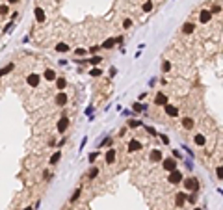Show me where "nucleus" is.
Returning a JSON list of instances; mask_svg holds the SVG:
<instances>
[{
  "label": "nucleus",
  "instance_id": "obj_1",
  "mask_svg": "<svg viewBox=\"0 0 223 210\" xmlns=\"http://www.w3.org/2000/svg\"><path fill=\"white\" fill-rule=\"evenodd\" d=\"M184 188H186V190H190V192H197L199 190V180L197 179H186L184 180Z\"/></svg>",
  "mask_w": 223,
  "mask_h": 210
},
{
  "label": "nucleus",
  "instance_id": "obj_2",
  "mask_svg": "<svg viewBox=\"0 0 223 210\" xmlns=\"http://www.w3.org/2000/svg\"><path fill=\"white\" fill-rule=\"evenodd\" d=\"M39 82H41V76L36 74V73H32V74H28V76H26V84H28L30 88H37V86H39Z\"/></svg>",
  "mask_w": 223,
  "mask_h": 210
},
{
  "label": "nucleus",
  "instance_id": "obj_3",
  "mask_svg": "<svg viewBox=\"0 0 223 210\" xmlns=\"http://www.w3.org/2000/svg\"><path fill=\"white\" fill-rule=\"evenodd\" d=\"M67 101H69V97L65 91H60L58 95L54 97V102H56V106H67Z\"/></svg>",
  "mask_w": 223,
  "mask_h": 210
},
{
  "label": "nucleus",
  "instance_id": "obj_4",
  "mask_svg": "<svg viewBox=\"0 0 223 210\" xmlns=\"http://www.w3.org/2000/svg\"><path fill=\"white\" fill-rule=\"evenodd\" d=\"M164 169L169 171V173L175 171V169H177V160H175V158H165V160H164Z\"/></svg>",
  "mask_w": 223,
  "mask_h": 210
},
{
  "label": "nucleus",
  "instance_id": "obj_5",
  "mask_svg": "<svg viewBox=\"0 0 223 210\" xmlns=\"http://www.w3.org/2000/svg\"><path fill=\"white\" fill-rule=\"evenodd\" d=\"M167 180H169L171 184H179L180 180H182V173H180L179 169H175V171H171V173H169V179H167Z\"/></svg>",
  "mask_w": 223,
  "mask_h": 210
},
{
  "label": "nucleus",
  "instance_id": "obj_6",
  "mask_svg": "<svg viewBox=\"0 0 223 210\" xmlns=\"http://www.w3.org/2000/svg\"><path fill=\"white\" fill-rule=\"evenodd\" d=\"M210 19H212V13L210 11H208V9H201V13H199V23L201 24L210 23Z\"/></svg>",
  "mask_w": 223,
  "mask_h": 210
},
{
  "label": "nucleus",
  "instance_id": "obj_7",
  "mask_svg": "<svg viewBox=\"0 0 223 210\" xmlns=\"http://www.w3.org/2000/svg\"><path fill=\"white\" fill-rule=\"evenodd\" d=\"M56 128H58V132H60V134H63V132L69 128V119L63 115V117H61L60 121H58V127H56Z\"/></svg>",
  "mask_w": 223,
  "mask_h": 210
},
{
  "label": "nucleus",
  "instance_id": "obj_8",
  "mask_svg": "<svg viewBox=\"0 0 223 210\" xmlns=\"http://www.w3.org/2000/svg\"><path fill=\"white\" fill-rule=\"evenodd\" d=\"M128 151L130 152L141 151V141H139V139H130V141H128Z\"/></svg>",
  "mask_w": 223,
  "mask_h": 210
},
{
  "label": "nucleus",
  "instance_id": "obj_9",
  "mask_svg": "<svg viewBox=\"0 0 223 210\" xmlns=\"http://www.w3.org/2000/svg\"><path fill=\"white\" fill-rule=\"evenodd\" d=\"M184 203H186V193H184V192L175 193V205L180 208V206H184Z\"/></svg>",
  "mask_w": 223,
  "mask_h": 210
},
{
  "label": "nucleus",
  "instance_id": "obj_10",
  "mask_svg": "<svg viewBox=\"0 0 223 210\" xmlns=\"http://www.w3.org/2000/svg\"><path fill=\"white\" fill-rule=\"evenodd\" d=\"M154 104H158V106H165V104H167V97H165L164 93H156V97H154Z\"/></svg>",
  "mask_w": 223,
  "mask_h": 210
},
{
  "label": "nucleus",
  "instance_id": "obj_11",
  "mask_svg": "<svg viewBox=\"0 0 223 210\" xmlns=\"http://www.w3.org/2000/svg\"><path fill=\"white\" fill-rule=\"evenodd\" d=\"M165 114L171 115V117H175V115H179V108L177 106H171V104H165Z\"/></svg>",
  "mask_w": 223,
  "mask_h": 210
},
{
  "label": "nucleus",
  "instance_id": "obj_12",
  "mask_svg": "<svg viewBox=\"0 0 223 210\" xmlns=\"http://www.w3.org/2000/svg\"><path fill=\"white\" fill-rule=\"evenodd\" d=\"M56 88H58L60 91H63V89L67 88V80L63 78V76H60V78H56Z\"/></svg>",
  "mask_w": 223,
  "mask_h": 210
},
{
  "label": "nucleus",
  "instance_id": "obj_13",
  "mask_svg": "<svg viewBox=\"0 0 223 210\" xmlns=\"http://www.w3.org/2000/svg\"><path fill=\"white\" fill-rule=\"evenodd\" d=\"M151 160H152V162L162 160V151H160V149H152V151H151Z\"/></svg>",
  "mask_w": 223,
  "mask_h": 210
},
{
  "label": "nucleus",
  "instance_id": "obj_14",
  "mask_svg": "<svg viewBox=\"0 0 223 210\" xmlns=\"http://www.w3.org/2000/svg\"><path fill=\"white\" fill-rule=\"evenodd\" d=\"M193 125H195V123H193V119H192V117H184V119H182V127H184L186 130H192V128H193Z\"/></svg>",
  "mask_w": 223,
  "mask_h": 210
},
{
  "label": "nucleus",
  "instance_id": "obj_15",
  "mask_svg": "<svg viewBox=\"0 0 223 210\" xmlns=\"http://www.w3.org/2000/svg\"><path fill=\"white\" fill-rule=\"evenodd\" d=\"M114 160H115V149H108L106 152V164H114Z\"/></svg>",
  "mask_w": 223,
  "mask_h": 210
},
{
  "label": "nucleus",
  "instance_id": "obj_16",
  "mask_svg": "<svg viewBox=\"0 0 223 210\" xmlns=\"http://www.w3.org/2000/svg\"><path fill=\"white\" fill-rule=\"evenodd\" d=\"M115 43H117V41H115L114 37H108V39L101 45V48H112V47H115Z\"/></svg>",
  "mask_w": 223,
  "mask_h": 210
},
{
  "label": "nucleus",
  "instance_id": "obj_17",
  "mask_svg": "<svg viewBox=\"0 0 223 210\" xmlns=\"http://www.w3.org/2000/svg\"><path fill=\"white\" fill-rule=\"evenodd\" d=\"M34 13H36L37 23H43V20H45V11L41 9V8H36V11H34Z\"/></svg>",
  "mask_w": 223,
  "mask_h": 210
},
{
  "label": "nucleus",
  "instance_id": "obj_18",
  "mask_svg": "<svg viewBox=\"0 0 223 210\" xmlns=\"http://www.w3.org/2000/svg\"><path fill=\"white\" fill-rule=\"evenodd\" d=\"M13 67H15V63H8L6 67H2V69H0V76H4V74H8L9 71H13Z\"/></svg>",
  "mask_w": 223,
  "mask_h": 210
},
{
  "label": "nucleus",
  "instance_id": "obj_19",
  "mask_svg": "<svg viewBox=\"0 0 223 210\" xmlns=\"http://www.w3.org/2000/svg\"><path fill=\"white\" fill-rule=\"evenodd\" d=\"M132 110H134V112H145V110H147V106L141 104V102H134V104H132Z\"/></svg>",
  "mask_w": 223,
  "mask_h": 210
},
{
  "label": "nucleus",
  "instance_id": "obj_20",
  "mask_svg": "<svg viewBox=\"0 0 223 210\" xmlns=\"http://www.w3.org/2000/svg\"><path fill=\"white\" fill-rule=\"evenodd\" d=\"M193 30H195V26H193V23H186V24L182 26V32H184V34H192Z\"/></svg>",
  "mask_w": 223,
  "mask_h": 210
},
{
  "label": "nucleus",
  "instance_id": "obj_21",
  "mask_svg": "<svg viewBox=\"0 0 223 210\" xmlns=\"http://www.w3.org/2000/svg\"><path fill=\"white\" fill-rule=\"evenodd\" d=\"M152 8H154V4H152L151 0H147V2H145V4L141 6V9H143L145 13H149V11H152Z\"/></svg>",
  "mask_w": 223,
  "mask_h": 210
},
{
  "label": "nucleus",
  "instance_id": "obj_22",
  "mask_svg": "<svg viewBox=\"0 0 223 210\" xmlns=\"http://www.w3.org/2000/svg\"><path fill=\"white\" fill-rule=\"evenodd\" d=\"M45 78H47V80H56L54 69H47V71H45Z\"/></svg>",
  "mask_w": 223,
  "mask_h": 210
},
{
  "label": "nucleus",
  "instance_id": "obj_23",
  "mask_svg": "<svg viewBox=\"0 0 223 210\" xmlns=\"http://www.w3.org/2000/svg\"><path fill=\"white\" fill-rule=\"evenodd\" d=\"M60 158H61V152H60V151H56L54 155H52V158H50V166L58 164V162H60Z\"/></svg>",
  "mask_w": 223,
  "mask_h": 210
},
{
  "label": "nucleus",
  "instance_id": "obj_24",
  "mask_svg": "<svg viewBox=\"0 0 223 210\" xmlns=\"http://www.w3.org/2000/svg\"><path fill=\"white\" fill-rule=\"evenodd\" d=\"M56 50H58V52H67L69 50V45L67 43H58V45H56Z\"/></svg>",
  "mask_w": 223,
  "mask_h": 210
},
{
  "label": "nucleus",
  "instance_id": "obj_25",
  "mask_svg": "<svg viewBox=\"0 0 223 210\" xmlns=\"http://www.w3.org/2000/svg\"><path fill=\"white\" fill-rule=\"evenodd\" d=\"M205 141H206V138L203 134H195V143L197 145H205Z\"/></svg>",
  "mask_w": 223,
  "mask_h": 210
},
{
  "label": "nucleus",
  "instance_id": "obj_26",
  "mask_svg": "<svg viewBox=\"0 0 223 210\" xmlns=\"http://www.w3.org/2000/svg\"><path fill=\"white\" fill-rule=\"evenodd\" d=\"M128 127L130 128H138V127H141V121H139V119H132V121H128Z\"/></svg>",
  "mask_w": 223,
  "mask_h": 210
},
{
  "label": "nucleus",
  "instance_id": "obj_27",
  "mask_svg": "<svg viewBox=\"0 0 223 210\" xmlns=\"http://www.w3.org/2000/svg\"><path fill=\"white\" fill-rule=\"evenodd\" d=\"M97 175H99V167H95V166H93L91 169H89V173H87V177H89V179H95Z\"/></svg>",
  "mask_w": 223,
  "mask_h": 210
},
{
  "label": "nucleus",
  "instance_id": "obj_28",
  "mask_svg": "<svg viewBox=\"0 0 223 210\" xmlns=\"http://www.w3.org/2000/svg\"><path fill=\"white\" fill-rule=\"evenodd\" d=\"M87 61H89L91 65H99L101 61H102V58H101V56H93V58H91V60H87Z\"/></svg>",
  "mask_w": 223,
  "mask_h": 210
},
{
  "label": "nucleus",
  "instance_id": "obj_29",
  "mask_svg": "<svg viewBox=\"0 0 223 210\" xmlns=\"http://www.w3.org/2000/svg\"><path fill=\"white\" fill-rule=\"evenodd\" d=\"M99 155H101V152H99V151H93V152H91V155H89V156H87V160H89V162H91V164H93V162H95V160H97V158H99Z\"/></svg>",
  "mask_w": 223,
  "mask_h": 210
},
{
  "label": "nucleus",
  "instance_id": "obj_30",
  "mask_svg": "<svg viewBox=\"0 0 223 210\" xmlns=\"http://www.w3.org/2000/svg\"><path fill=\"white\" fill-rule=\"evenodd\" d=\"M80 193H82V190H80V188H76V190H74V193L71 195V201H76V199L80 197Z\"/></svg>",
  "mask_w": 223,
  "mask_h": 210
},
{
  "label": "nucleus",
  "instance_id": "obj_31",
  "mask_svg": "<svg viewBox=\"0 0 223 210\" xmlns=\"http://www.w3.org/2000/svg\"><path fill=\"white\" fill-rule=\"evenodd\" d=\"M216 175H218V179L223 180V166H218V167H216Z\"/></svg>",
  "mask_w": 223,
  "mask_h": 210
},
{
  "label": "nucleus",
  "instance_id": "obj_32",
  "mask_svg": "<svg viewBox=\"0 0 223 210\" xmlns=\"http://www.w3.org/2000/svg\"><path fill=\"white\" fill-rule=\"evenodd\" d=\"M4 15H8V6L6 4L0 6V17H4Z\"/></svg>",
  "mask_w": 223,
  "mask_h": 210
},
{
  "label": "nucleus",
  "instance_id": "obj_33",
  "mask_svg": "<svg viewBox=\"0 0 223 210\" xmlns=\"http://www.w3.org/2000/svg\"><path fill=\"white\" fill-rule=\"evenodd\" d=\"M169 69H171V63H169V61H164V63H162V73H167Z\"/></svg>",
  "mask_w": 223,
  "mask_h": 210
},
{
  "label": "nucleus",
  "instance_id": "obj_34",
  "mask_svg": "<svg viewBox=\"0 0 223 210\" xmlns=\"http://www.w3.org/2000/svg\"><path fill=\"white\" fill-rule=\"evenodd\" d=\"M110 143H112V136H108V138H104V139H102V143H101L99 147H106V145H110Z\"/></svg>",
  "mask_w": 223,
  "mask_h": 210
},
{
  "label": "nucleus",
  "instance_id": "obj_35",
  "mask_svg": "<svg viewBox=\"0 0 223 210\" xmlns=\"http://www.w3.org/2000/svg\"><path fill=\"white\" fill-rule=\"evenodd\" d=\"M186 201H190V203H195V201H197V192H193V193L190 195V197H186Z\"/></svg>",
  "mask_w": 223,
  "mask_h": 210
},
{
  "label": "nucleus",
  "instance_id": "obj_36",
  "mask_svg": "<svg viewBox=\"0 0 223 210\" xmlns=\"http://www.w3.org/2000/svg\"><path fill=\"white\" fill-rule=\"evenodd\" d=\"M160 139H162V143H165V145H169V138H167L165 134H160Z\"/></svg>",
  "mask_w": 223,
  "mask_h": 210
},
{
  "label": "nucleus",
  "instance_id": "obj_37",
  "mask_svg": "<svg viewBox=\"0 0 223 210\" xmlns=\"http://www.w3.org/2000/svg\"><path fill=\"white\" fill-rule=\"evenodd\" d=\"M99 50H101V47H99V45H95V47H91V48H89V52H91V54H97Z\"/></svg>",
  "mask_w": 223,
  "mask_h": 210
},
{
  "label": "nucleus",
  "instance_id": "obj_38",
  "mask_svg": "<svg viewBox=\"0 0 223 210\" xmlns=\"http://www.w3.org/2000/svg\"><path fill=\"white\" fill-rule=\"evenodd\" d=\"M123 26H125V28H130V26H132V20H130V19H125V20H123Z\"/></svg>",
  "mask_w": 223,
  "mask_h": 210
},
{
  "label": "nucleus",
  "instance_id": "obj_39",
  "mask_svg": "<svg viewBox=\"0 0 223 210\" xmlns=\"http://www.w3.org/2000/svg\"><path fill=\"white\" fill-rule=\"evenodd\" d=\"M101 74H102L101 69H93V71H91V76H101Z\"/></svg>",
  "mask_w": 223,
  "mask_h": 210
},
{
  "label": "nucleus",
  "instance_id": "obj_40",
  "mask_svg": "<svg viewBox=\"0 0 223 210\" xmlns=\"http://www.w3.org/2000/svg\"><path fill=\"white\" fill-rule=\"evenodd\" d=\"M184 162H186V167H188V169H193V164H192V160H184Z\"/></svg>",
  "mask_w": 223,
  "mask_h": 210
},
{
  "label": "nucleus",
  "instance_id": "obj_41",
  "mask_svg": "<svg viewBox=\"0 0 223 210\" xmlns=\"http://www.w3.org/2000/svg\"><path fill=\"white\" fill-rule=\"evenodd\" d=\"M86 54V50H84V48H76V56H84Z\"/></svg>",
  "mask_w": 223,
  "mask_h": 210
},
{
  "label": "nucleus",
  "instance_id": "obj_42",
  "mask_svg": "<svg viewBox=\"0 0 223 210\" xmlns=\"http://www.w3.org/2000/svg\"><path fill=\"white\" fill-rule=\"evenodd\" d=\"M145 130H147V132H149V134H152V136H154V134H156V132H154V128H152V127H145Z\"/></svg>",
  "mask_w": 223,
  "mask_h": 210
},
{
  "label": "nucleus",
  "instance_id": "obj_43",
  "mask_svg": "<svg viewBox=\"0 0 223 210\" xmlns=\"http://www.w3.org/2000/svg\"><path fill=\"white\" fill-rule=\"evenodd\" d=\"M180 156H182V155H180V151H173V158H175V160L180 158Z\"/></svg>",
  "mask_w": 223,
  "mask_h": 210
},
{
  "label": "nucleus",
  "instance_id": "obj_44",
  "mask_svg": "<svg viewBox=\"0 0 223 210\" xmlns=\"http://www.w3.org/2000/svg\"><path fill=\"white\" fill-rule=\"evenodd\" d=\"M86 143H87V138H84L82 143H80V149H84V147H86Z\"/></svg>",
  "mask_w": 223,
  "mask_h": 210
},
{
  "label": "nucleus",
  "instance_id": "obj_45",
  "mask_svg": "<svg viewBox=\"0 0 223 210\" xmlns=\"http://www.w3.org/2000/svg\"><path fill=\"white\" fill-rule=\"evenodd\" d=\"M9 4H17V0H9Z\"/></svg>",
  "mask_w": 223,
  "mask_h": 210
},
{
  "label": "nucleus",
  "instance_id": "obj_46",
  "mask_svg": "<svg viewBox=\"0 0 223 210\" xmlns=\"http://www.w3.org/2000/svg\"><path fill=\"white\" fill-rule=\"evenodd\" d=\"M24 210H34V208H24Z\"/></svg>",
  "mask_w": 223,
  "mask_h": 210
},
{
  "label": "nucleus",
  "instance_id": "obj_47",
  "mask_svg": "<svg viewBox=\"0 0 223 210\" xmlns=\"http://www.w3.org/2000/svg\"><path fill=\"white\" fill-rule=\"evenodd\" d=\"M193 210H201V208H193Z\"/></svg>",
  "mask_w": 223,
  "mask_h": 210
}]
</instances>
